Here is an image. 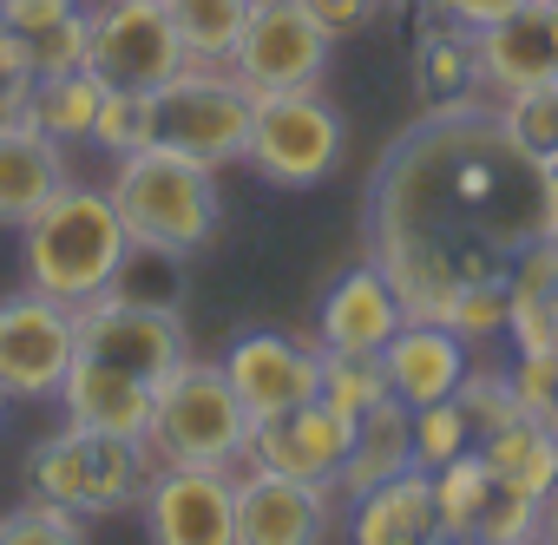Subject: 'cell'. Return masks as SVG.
Returning a JSON list of instances; mask_svg holds the SVG:
<instances>
[{
    "mask_svg": "<svg viewBox=\"0 0 558 545\" xmlns=\"http://www.w3.org/2000/svg\"><path fill=\"white\" fill-rule=\"evenodd\" d=\"M545 237H558V171L486 93L427 106L368 171L362 243L414 323H447L466 283L506 277Z\"/></svg>",
    "mask_w": 558,
    "mask_h": 545,
    "instance_id": "obj_1",
    "label": "cell"
},
{
    "mask_svg": "<svg viewBox=\"0 0 558 545\" xmlns=\"http://www.w3.org/2000/svg\"><path fill=\"white\" fill-rule=\"evenodd\" d=\"M125 217L106 184H60L27 223H21V263H27V290L80 310L112 290L119 263H125Z\"/></svg>",
    "mask_w": 558,
    "mask_h": 545,
    "instance_id": "obj_2",
    "label": "cell"
},
{
    "mask_svg": "<svg viewBox=\"0 0 558 545\" xmlns=\"http://www.w3.org/2000/svg\"><path fill=\"white\" fill-rule=\"evenodd\" d=\"M112 204L125 217V230L138 243H171L184 256H197L210 237H217V217H223V191H217V165L178 152V145H145V152H125L112 158Z\"/></svg>",
    "mask_w": 558,
    "mask_h": 545,
    "instance_id": "obj_3",
    "label": "cell"
},
{
    "mask_svg": "<svg viewBox=\"0 0 558 545\" xmlns=\"http://www.w3.org/2000/svg\"><path fill=\"white\" fill-rule=\"evenodd\" d=\"M151 467H243L250 460V414L223 375V362L184 355L151 388Z\"/></svg>",
    "mask_w": 558,
    "mask_h": 545,
    "instance_id": "obj_4",
    "label": "cell"
},
{
    "mask_svg": "<svg viewBox=\"0 0 558 545\" xmlns=\"http://www.w3.org/2000/svg\"><path fill=\"white\" fill-rule=\"evenodd\" d=\"M27 493L47 506H66L80 519H112L125 506L145 499L151 480V453L145 440H119V434H93V427H60L47 440H34L27 453Z\"/></svg>",
    "mask_w": 558,
    "mask_h": 545,
    "instance_id": "obj_5",
    "label": "cell"
},
{
    "mask_svg": "<svg viewBox=\"0 0 558 545\" xmlns=\"http://www.w3.org/2000/svg\"><path fill=\"white\" fill-rule=\"evenodd\" d=\"M349 152V125L342 112L316 93H256V119H250V171L276 191H316L342 171Z\"/></svg>",
    "mask_w": 558,
    "mask_h": 545,
    "instance_id": "obj_6",
    "label": "cell"
},
{
    "mask_svg": "<svg viewBox=\"0 0 558 545\" xmlns=\"http://www.w3.org/2000/svg\"><path fill=\"white\" fill-rule=\"evenodd\" d=\"M250 119H256V93L230 66L184 60V73L158 86V138L217 171L250 158Z\"/></svg>",
    "mask_w": 558,
    "mask_h": 545,
    "instance_id": "obj_7",
    "label": "cell"
},
{
    "mask_svg": "<svg viewBox=\"0 0 558 545\" xmlns=\"http://www.w3.org/2000/svg\"><path fill=\"white\" fill-rule=\"evenodd\" d=\"M184 40L165 0H99L93 8V53L86 66L106 93H158L184 73Z\"/></svg>",
    "mask_w": 558,
    "mask_h": 545,
    "instance_id": "obj_8",
    "label": "cell"
},
{
    "mask_svg": "<svg viewBox=\"0 0 558 545\" xmlns=\"http://www.w3.org/2000/svg\"><path fill=\"white\" fill-rule=\"evenodd\" d=\"M73 362H80V329L66 303L40 290L0 296V388H8V401H60Z\"/></svg>",
    "mask_w": 558,
    "mask_h": 545,
    "instance_id": "obj_9",
    "label": "cell"
},
{
    "mask_svg": "<svg viewBox=\"0 0 558 545\" xmlns=\"http://www.w3.org/2000/svg\"><path fill=\"white\" fill-rule=\"evenodd\" d=\"M329 53L336 40L303 14V0H256L230 53V73L250 93H316L329 73Z\"/></svg>",
    "mask_w": 558,
    "mask_h": 545,
    "instance_id": "obj_10",
    "label": "cell"
},
{
    "mask_svg": "<svg viewBox=\"0 0 558 545\" xmlns=\"http://www.w3.org/2000/svg\"><path fill=\"white\" fill-rule=\"evenodd\" d=\"M223 375H230L250 427H263V421H283L323 395V349L276 336V329H243L223 349Z\"/></svg>",
    "mask_w": 558,
    "mask_h": 545,
    "instance_id": "obj_11",
    "label": "cell"
},
{
    "mask_svg": "<svg viewBox=\"0 0 558 545\" xmlns=\"http://www.w3.org/2000/svg\"><path fill=\"white\" fill-rule=\"evenodd\" d=\"M73 329H80V355L112 362V368H125V375H138V382H151V388L191 355L184 316L125 303V296H112V290L93 296V303H80V310H73Z\"/></svg>",
    "mask_w": 558,
    "mask_h": 545,
    "instance_id": "obj_12",
    "label": "cell"
},
{
    "mask_svg": "<svg viewBox=\"0 0 558 545\" xmlns=\"http://www.w3.org/2000/svg\"><path fill=\"white\" fill-rule=\"evenodd\" d=\"M336 519H342V486L236 467V545H329Z\"/></svg>",
    "mask_w": 558,
    "mask_h": 545,
    "instance_id": "obj_13",
    "label": "cell"
},
{
    "mask_svg": "<svg viewBox=\"0 0 558 545\" xmlns=\"http://www.w3.org/2000/svg\"><path fill=\"white\" fill-rule=\"evenodd\" d=\"M138 512L151 545H236V467H151Z\"/></svg>",
    "mask_w": 558,
    "mask_h": 545,
    "instance_id": "obj_14",
    "label": "cell"
},
{
    "mask_svg": "<svg viewBox=\"0 0 558 545\" xmlns=\"http://www.w3.org/2000/svg\"><path fill=\"white\" fill-rule=\"evenodd\" d=\"M473 53H480V93L486 99L558 80V0H519L506 21L473 34Z\"/></svg>",
    "mask_w": 558,
    "mask_h": 545,
    "instance_id": "obj_15",
    "label": "cell"
},
{
    "mask_svg": "<svg viewBox=\"0 0 558 545\" xmlns=\"http://www.w3.org/2000/svg\"><path fill=\"white\" fill-rule=\"evenodd\" d=\"M401 323H408V310L388 290V277L375 263H355L316 310V349L323 355H381Z\"/></svg>",
    "mask_w": 558,
    "mask_h": 545,
    "instance_id": "obj_16",
    "label": "cell"
},
{
    "mask_svg": "<svg viewBox=\"0 0 558 545\" xmlns=\"http://www.w3.org/2000/svg\"><path fill=\"white\" fill-rule=\"evenodd\" d=\"M349 421H336L323 401L283 414V421H263L250 427V460L243 467H269V473H290V480H342V460H349Z\"/></svg>",
    "mask_w": 558,
    "mask_h": 545,
    "instance_id": "obj_17",
    "label": "cell"
},
{
    "mask_svg": "<svg viewBox=\"0 0 558 545\" xmlns=\"http://www.w3.org/2000/svg\"><path fill=\"white\" fill-rule=\"evenodd\" d=\"M349 538L355 545H453L440 499H434V473L408 467L368 486L362 499H349Z\"/></svg>",
    "mask_w": 558,
    "mask_h": 545,
    "instance_id": "obj_18",
    "label": "cell"
},
{
    "mask_svg": "<svg viewBox=\"0 0 558 545\" xmlns=\"http://www.w3.org/2000/svg\"><path fill=\"white\" fill-rule=\"evenodd\" d=\"M473 368V349L447 329V323H401L395 342L381 349V375H388V395L408 401V408H434L447 401Z\"/></svg>",
    "mask_w": 558,
    "mask_h": 545,
    "instance_id": "obj_19",
    "label": "cell"
},
{
    "mask_svg": "<svg viewBox=\"0 0 558 545\" xmlns=\"http://www.w3.org/2000/svg\"><path fill=\"white\" fill-rule=\"evenodd\" d=\"M60 408H66L73 427H93V434H119V440L151 434V382H138V375H125L112 362H93V355H80L66 368Z\"/></svg>",
    "mask_w": 558,
    "mask_h": 545,
    "instance_id": "obj_20",
    "label": "cell"
},
{
    "mask_svg": "<svg viewBox=\"0 0 558 545\" xmlns=\"http://www.w3.org/2000/svg\"><path fill=\"white\" fill-rule=\"evenodd\" d=\"M60 184H73V158L34 119L0 125V230H21Z\"/></svg>",
    "mask_w": 558,
    "mask_h": 545,
    "instance_id": "obj_21",
    "label": "cell"
},
{
    "mask_svg": "<svg viewBox=\"0 0 558 545\" xmlns=\"http://www.w3.org/2000/svg\"><path fill=\"white\" fill-rule=\"evenodd\" d=\"M414 467V408L408 401H375L362 421H355V434H349V460H342V499H362L368 486H381V480H395V473H408Z\"/></svg>",
    "mask_w": 558,
    "mask_h": 545,
    "instance_id": "obj_22",
    "label": "cell"
},
{
    "mask_svg": "<svg viewBox=\"0 0 558 545\" xmlns=\"http://www.w3.org/2000/svg\"><path fill=\"white\" fill-rule=\"evenodd\" d=\"M506 290H512V355H551V323H558V237L532 243L512 269H506Z\"/></svg>",
    "mask_w": 558,
    "mask_h": 545,
    "instance_id": "obj_23",
    "label": "cell"
},
{
    "mask_svg": "<svg viewBox=\"0 0 558 545\" xmlns=\"http://www.w3.org/2000/svg\"><path fill=\"white\" fill-rule=\"evenodd\" d=\"M414 73H421V99H427V106L473 99V93H480V53H473V34H466L460 21H434V27H421V40H414Z\"/></svg>",
    "mask_w": 558,
    "mask_h": 545,
    "instance_id": "obj_24",
    "label": "cell"
},
{
    "mask_svg": "<svg viewBox=\"0 0 558 545\" xmlns=\"http://www.w3.org/2000/svg\"><path fill=\"white\" fill-rule=\"evenodd\" d=\"M480 460H486L499 480H512V486H525V493H538V499L558 493V434H545V427L525 421V414H512L499 434H486V440H480Z\"/></svg>",
    "mask_w": 558,
    "mask_h": 545,
    "instance_id": "obj_25",
    "label": "cell"
},
{
    "mask_svg": "<svg viewBox=\"0 0 558 545\" xmlns=\"http://www.w3.org/2000/svg\"><path fill=\"white\" fill-rule=\"evenodd\" d=\"M99 106H106V80H99L93 66H73V73H47V80L34 86V106H27V119H34L47 138H60V145H80V138H93V125H99Z\"/></svg>",
    "mask_w": 558,
    "mask_h": 545,
    "instance_id": "obj_26",
    "label": "cell"
},
{
    "mask_svg": "<svg viewBox=\"0 0 558 545\" xmlns=\"http://www.w3.org/2000/svg\"><path fill=\"white\" fill-rule=\"evenodd\" d=\"M184 250H171V243H125V263H119V277H112V296H125V303H145V310H171V316H184Z\"/></svg>",
    "mask_w": 558,
    "mask_h": 545,
    "instance_id": "obj_27",
    "label": "cell"
},
{
    "mask_svg": "<svg viewBox=\"0 0 558 545\" xmlns=\"http://www.w3.org/2000/svg\"><path fill=\"white\" fill-rule=\"evenodd\" d=\"M165 8H171L178 40H184L191 60L230 66V53H236V40H243V21H250L256 0H165Z\"/></svg>",
    "mask_w": 558,
    "mask_h": 545,
    "instance_id": "obj_28",
    "label": "cell"
},
{
    "mask_svg": "<svg viewBox=\"0 0 558 545\" xmlns=\"http://www.w3.org/2000/svg\"><path fill=\"white\" fill-rule=\"evenodd\" d=\"M538 525H545V499L493 473V486H486V499H480V512H473V532H466V538H480V545H532V538H538Z\"/></svg>",
    "mask_w": 558,
    "mask_h": 545,
    "instance_id": "obj_29",
    "label": "cell"
},
{
    "mask_svg": "<svg viewBox=\"0 0 558 545\" xmlns=\"http://www.w3.org/2000/svg\"><path fill=\"white\" fill-rule=\"evenodd\" d=\"M336 421H362L375 401H388V375L381 355H323V395H316Z\"/></svg>",
    "mask_w": 558,
    "mask_h": 545,
    "instance_id": "obj_30",
    "label": "cell"
},
{
    "mask_svg": "<svg viewBox=\"0 0 558 545\" xmlns=\"http://www.w3.org/2000/svg\"><path fill=\"white\" fill-rule=\"evenodd\" d=\"M86 145H99L106 158H125V152L158 145V93H106L99 125H93Z\"/></svg>",
    "mask_w": 558,
    "mask_h": 545,
    "instance_id": "obj_31",
    "label": "cell"
},
{
    "mask_svg": "<svg viewBox=\"0 0 558 545\" xmlns=\"http://www.w3.org/2000/svg\"><path fill=\"white\" fill-rule=\"evenodd\" d=\"M460 453H480L466 408H460L453 395L434 401V408H414V467H421V473H440V467H453Z\"/></svg>",
    "mask_w": 558,
    "mask_h": 545,
    "instance_id": "obj_32",
    "label": "cell"
},
{
    "mask_svg": "<svg viewBox=\"0 0 558 545\" xmlns=\"http://www.w3.org/2000/svg\"><path fill=\"white\" fill-rule=\"evenodd\" d=\"M499 106V119H506V132L532 152V158H558V80H538V86H519V93H506V99H493Z\"/></svg>",
    "mask_w": 558,
    "mask_h": 545,
    "instance_id": "obj_33",
    "label": "cell"
},
{
    "mask_svg": "<svg viewBox=\"0 0 558 545\" xmlns=\"http://www.w3.org/2000/svg\"><path fill=\"white\" fill-rule=\"evenodd\" d=\"M506 323H512V290H506V277H493V283H466V290L453 296V316H447V329H453L466 349L499 342Z\"/></svg>",
    "mask_w": 558,
    "mask_h": 545,
    "instance_id": "obj_34",
    "label": "cell"
},
{
    "mask_svg": "<svg viewBox=\"0 0 558 545\" xmlns=\"http://www.w3.org/2000/svg\"><path fill=\"white\" fill-rule=\"evenodd\" d=\"M0 545H86V519L27 493V506L0 512Z\"/></svg>",
    "mask_w": 558,
    "mask_h": 545,
    "instance_id": "obj_35",
    "label": "cell"
},
{
    "mask_svg": "<svg viewBox=\"0 0 558 545\" xmlns=\"http://www.w3.org/2000/svg\"><path fill=\"white\" fill-rule=\"evenodd\" d=\"M453 401L466 408V421H473V440H486V434H499L519 408H512V375L506 368H466V382L453 388Z\"/></svg>",
    "mask_w": 558,
    "mask_h": 545,
    "instance_id": "obj_36",
    "label": "cell"
},
{
    "mask_svg": "<svg viewBox=\"0 0 558 545\" xmlns=\"http://www.w3.org/2000/svg\"><path fill=\"white\" fill-rule=\"evenodd\" d=\"M506 375H512V408L545 434H558V355H512Z\"/></svg>",
    "mask_w": 558,
    "mask_h": 545,
    "instance_id": "obj_37",
    "label": "cell"
},
{
    "mask_svg": "<svg viewBox=\"0 0 558 545\" xmlns=\"http://www.w3.org/2000/svg\"><path fill=\"white\" fill-rule=\"evenodd\" d=\"M21 47H27V60H34L40 80H47V73H73V66H86V53H93V8H80L73 21H60V27H47V34L21 40Z\"/></svg>",
    "mask_w": 558,
    "mask_h": 545,
    "instance_id": "obj_38",
    "label": "cell"
},
{
    "mask_svg": "<svg viewBox=\"0 0 558 545\" xmlns=\"http://www.w3.org/2000/svg\"><path fill=\"white\" fill-rule=\"evenodd\" d=\"M34 86H40V73H34L27 47H21L8 27H0V125H21V119H27Z\"/></svg>",
    "mask_w": 558,
    "mask_h": 545,
    "instance_id": "obj_39",
    "label": "cell"
},
{
    "mask_svg": "<svg viewBox=\"0 0 558 545\" xmlns=\"http://www.w3.org/2000/svg\"><path fill=\"white\" fill-rule=\"evenodd\" d=\"M80 8H86V0H0V27H8L14 40H34V34H47V27L73 21Z\"/></svg>",
    "mask_w": 558,
    "mask_h": 545,
    "instance_id": "obj_40",
    "label": "cell"
},
{
    "mask_svg": "<svg viewBox=\"0 0 558 545\" xmlns=\"http://www.w3.org/2000/svg\"><path fill=\"white\" fill-rule=\"evenodd\" d=\"M303 14L329 34V40H349L375 21V0H303Z\"/></svg>",
    "mask_w": 558,
    "mask_h": 545,
    "instance_id": "obj_41",
    "label": "cell"
},
{
    "mask_svg": "<svg viewBox=\"0 0 558 545\" xmlns=\"http://www.w3.org/2000/svg\"><path fill=\"white\" fill-rule=\"evenodd\" d=\"M447 8V21H460L466 34H480V27H493V21H506L519 0H440Z\"/></svg>",
    "mask_w": 558,
    "mask_h": 545,
    "instance_id": "obj_42",
    "label": "cell"
},
{
    "mask_svg": "<svg viewBox=\"0 0 558 545\" xmlns=\"http://www.w3.org/2000/svg\"><path fill=\"white\" fill-rule=\"evenodd\" d=\"M538 545H558V493L545 499V525H538Z\"/></svg>",
    "mask_w": 558,
    "mask_h": 545,
    "instance_id": "obj_43",
    "label": "cell"
},
{
    "mask_svg": "<svg viewBox=\"0 0 558 545\" xmlns=\"http://www.w3.org/2000/svg\"><path fill=\"white\" fill-rule=\"evenodd\" d=\"M551 355H558V323H551Z\"/></svg>",
    "mask_w": 558,
    "mask_h": 545,
    "instance_id": "obj_44",
    "label": "cell"
},
{
    "mask_svg": "<svg viewBox=\"0 0 558 545\" xmlns=\"http://www.w3.org/2000/svg\"><path fill=\"white\" fill-rule=\"evenodd\" d=\"M0 414H8V388H0Z\"/></svg>",
    "mask_w": 558,
    "mask_h": 545,
    "instance_id": "obj_45",
    "label": "cell"
},
{
    "mask_svg": "<svg viewBox=\"0 0 558 545\" xmlns=\"http://www.w3.org/2000/svg\"><path fill=\"white\" fill-rule=\"evenodd\" d=\"M453 545H480V538H453Z\"/></svg>",
    "mask_w": 558,
    "mask_h": 545,
    "instance_id": "obj_46",
    "label": "cell"
},
{
    "mask_svg": "<svg viewBox=\"0 0 558 545\" xmlns=\"http://www.w3.org/2000/svg\"><path fill=\"white\" fill-rule=\"evenodd\" d=\"M532 545H538V538H532Z\"/></svg>",
    "mask_w": 558,
    "mask_h": 545,
    "instance_id": "obj_47",
    "label": "cell"
}]
</instances>
